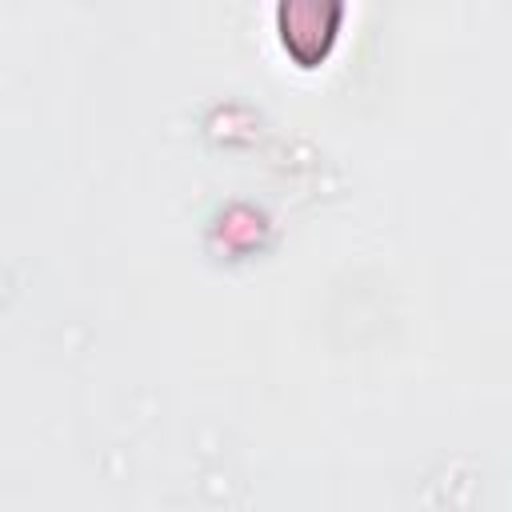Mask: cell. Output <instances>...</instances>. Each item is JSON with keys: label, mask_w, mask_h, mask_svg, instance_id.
<instances>
[{"label": "cell", "mask_w": 512, "mask_h": 512, "mask_svg": "<svg viewBox=\"0 0 512 512\" xmlns=\"http://www.w3.org/2000/svg\"><path fill=\"white\" fill-rule=\"evenodd\" d=\"M332 24H336V16L332 20H324V12H320V4H284V40L296 48L300 44V36H308L312 40V52H324L328 48V40H332Z\"/></svg>", "instance_id": "1"}]
</instances>
